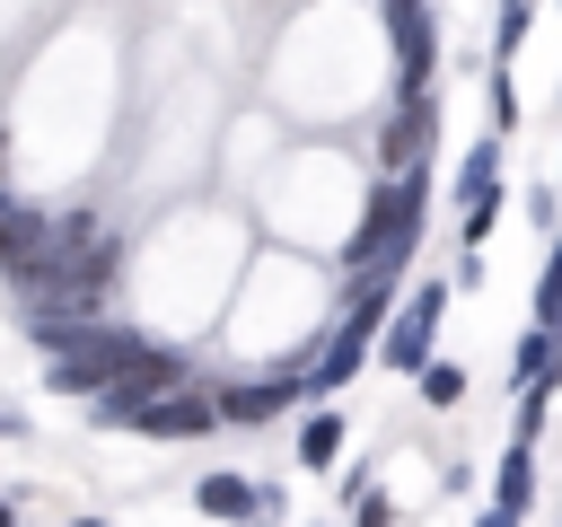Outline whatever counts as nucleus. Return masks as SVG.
<instances>
[{
	"label": "nucleus",
	"mask_w": 562,
	"mask_h": 527,
	"mask_svg": "<svg viewBox=\"0 0 562 527\" xmlns=\"http://www.w3.org/2000/svg\"><path fill=\"white\" fill-rule=\"evenodd\" d=\"M439 307H448L439 281H422L413 299H395V316H386V360H395V369H422V351H430V334H439Z\"/></svg>",
	"instance_id": "5"
},
{
	"label": "nucleus",
	"mask_w": 562,
	"mask_h": 527,
	"mask_svg": "<svg viewBox=\"0 0 562 527\" xmlns=\"http://www.w3.org/2000/svg\"><path fill=\"white\" fill-rule=\"evenodd\" d=\"M457 193H465V202H492V193H501V149H492V141H483V149H465Z\"/></svg>",
	"instance_id": "11"
},
{
	"label": "nucleus",
	"mask_w": 562,
	"mask_h": 527,
	"mask_svg": "<svg viewBox=\"0 0 562 527\" xmlns=\"http://www.w3.org/2000/svg\"><path fill=\"white\" fill-rule=\"evenodd\" d=\"M140 360H149V343H140V334L88 325L70 351H53V386H61V395H105V386H114V378H132Z\"/></svg>",
	"instance_id": "2"
},
{
	"label": "nucleus",
	"mask_w": 562,
	"mask_h": 527,
	"mask_svg": "<svg viewBox=\"0 0 562 527\" xmlns=\"http://www.w3.org/2000/svg\"><path fill=\"white\" fill-rule=\"evenodd\" d=\"M527 483H536V457H527V439L501 457V509H527Z\"/></svg>",
	"instance_id": "13"
},
{
	"label": "nucleus",
	"mask_w": 562,
	"mask_h": 527,
	"mask_svg": "<svg viewBox=\"0 0 562 527\" xmlns=\"http://www.w3.org/2000/svg\"><path fill=\"white\" fill-rule=\"evenodd\" d=\"M0 527H18V509H9V501H0Z\"/></svg>",
	"instance_id": "18"
},
{
	"label": "nucleus",
	"mask_w": 562,
	"mask_h": 527,
	"mask_svg": "<svg viewBox=\"0 0 562 527\" xmlns=\"http://www.w3.org/2000/svg\"><path fill=\"white\" fill-rule=\"evenodd\" d=\"M395 316V272H369L360 290H351V316H342V334H334V351L316 360V386H342L351 369H360V351H369V334Z\"/></svg>",
	"instance_id": "3"
},
{
	"label": "nucleus",
	"mask_w": 562,
	"mask_h": 527,
	"mask_svg": "<svg viewBox=\"0 0 562 527\" xmlns=\"http://www.w3.org/2000/svg\"><path fill=\"white\" fill-rule=\"evenodd\" d=\"M290 395H299V378L281 369V378H246V386H228V395H220V413H228V422H272Z\"/></svg>",
	"instance_id": "9"
},
{
	"label": "nucleus",
	"mask_w": 562,
	"mask_h": 527,
	"mask_svg": "<svg viewBox=\"0 0 562 527\" xmlns=\"http://www.w3.org/2000/svg\"><path fill=\"white\" fill-rule=\"evenodd\" d=\"M334 448H342V413H316V422L299 430V457H307V466H334Z\"/></svg>",
	"instance_id": "12"
},
{
	"label": "nucleus",
	"mask_w": 562,
	"mask_h": 527,
	"mask_svg": "<svg viewBox=\"0 0 562 527\" xmlns=\"http://www.w3.org/2000/svg\"><path fill=\"white\" fill-rule=\"evenodd\" d=\"M211 413H220L211 395H193V386H167V395H158V404H149L132 430H158V439H193V430H211Z\"/></svg>",
	"instance_id": "8"
},
{
	"label": "nucleus",
	"mask_w": 562,
	"mask_h": 527,
	"mask_svg": "<svg viewBox=\"0 0 562 527\" xmlns=\"http://www.w3.org/2000/svg\"><path fill=\"white\" fill-rule=\"evenodd\" d=\"M422 211H430V176H422V167H395V176L369 193L360 228H351V281H369V272H404L413 246H422Z\"/></svg>",
	"instance_id": "1"
},
{
	"label": "nucleus",
	"mask_w": 562,
	"mask_h": 527,
	"mask_svg": "<svg viewBox=\"0 0 562 527\" xmlns=\"http://www.w3.org/2000/svg\"><path fill=\"white\" fill-rule=\"evenodd\" d=\"M0 167H9V141H0Z\"/></svg>",
	"instance_id": "20"
},
{
	"label": "nucleus",
	"mask_w": 562,
	"mask_h": 527,
	"mask_svg": "<svg viewBox=\"0 0 562 527\" xmlns=\"http://www.w3.org/2000/svg\"><path fill=\"white\" fill-rule=\"evenodd\" d=\"M167 386H176V360H167V351H149L132 378H114V386L97 395V422H105V430H132V422H140V413H149Z\"/></svg>",
	"instance_id": "6"
},
{
	"label": "nucleus",
	"mask_w": 562,
	"mask_h": 527,
	"mask_svg": "<svg viewBox=\"0 0 562 527\" xmlns=\"http://www.w3.org/2000/svg\"><path fill=\"white\" fill-rule=\"evenodd\" d=\"M536 325H562V255H553L544 281H536Z\"/></svg>",
	"instance_id": "15"
},
{
	"label": "nucleus",
	"mask_w": 562,
	"mask_h": 527,
	"mask_svg": "<svg viewBox=\"0 0 562 527\" xmlns=\"http://www.w3.org/2000/svg\"><path fill=\"white\" fill-rule=\"evenodd\" d=\"M430 141H439V105H430V88H422V97H404V105L386 114V132H378L386 176H395V167H422V158H430Z\"/></svg>",
	"instance_id": "7"
},
{
	"label": "nucleus",
	"mask_w": 562,
	"mask_h": 527,
	"mask_svg": "<svg viewBox=\"0 0 562 527\" xmlns=\"http://www.w3.org/2000/svg\"><path fill=\"white\" fill-rule=\"evenodd\" d=\"M527 18H536V0H501V35H492V53H518Z\"/></svg>",
	"instance_id": "14"
},
{
	"label": "nucleus",
	"mask_w": 562,
	"mask_h": 527,
	"mask_svg": "<svg viewBox=\"0 0 562 527\" xmlns=\"http://www.w3.org/2000/svg\"><path fill=\"white\" fill-rule=\"evenodd\" d=\"M211 518H246V509H263V492L255 483H237V474H202V492H193Z\"/></svg>",
	"instance_id": "10"
},
{
	"label": "nucleus",
	"mask_w": 562,
	"mask_h": 527,
	"mask_svg": "<svg viewBox=\"0 0 562 527\" xmlns=\"http://www.w3.org/2000/svg\"><path fill=\"white\" fill-rule=\"evenodd\" d=\"M474 527H518V509H501V501H492V509H483Z\"/></svg>",
	"instance_id": "17"
},
{
	"label": "nucleus",
	"mask_w": 562,
	"mask_h": 527,
	"mask_svg": "<svg viewBox=\"0 0 562 527\" xmlns=\"http://www.w3.org/2000/svg\"><path fill=\"white\" fill-rule=\"evenodd\" d=\"M386 9V44H395V79L404 97L430 88V61H439V26H430V0H378Z\"/></svg>",
	"instance_id": "4"
},
{
	"label": "nucleus",
	"mask_w": 562,
	"mask_h": 527,
	"mask_svg": "<svg viewBox=\"0 0 562 527\" xmlns=\"http://www.w3.org/2000/svg\"><path fill=\"white\" fill-rule=\"evenodd\" d=\"M70 527H105V518H70Z\"/></svg>",
	"instance_id": "19"
},
{
	"label": "nucleus",
	"mask_w": 562,
	"mask_h": 527,
	"mask_svg": "<svg viewBox=\"0 0 562 527\" xmlns=\"http://www.w3.org/2000/svg\"><path fill=\"white\" fill-rule=\"evenodd\" d=\"M422 395H430V404H457V395H465V369H448V360L422 369Z\"/></svg>",
	"instance_id": "16"
}]
</instances>
